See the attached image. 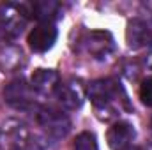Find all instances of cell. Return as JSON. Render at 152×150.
Listing matches in <instances>:
<instances>
[{"instance_id": "1", "label": "cell", "mask_w": 152, "mask_h": 150, "mask_svg": "<svg viewBox=\"0 0 152 150\" xmlns=\"http://www.w3.org/2000/svg\"><path fill=\"white\" fill-rule=\"evenodd\" d=\"M88 95L96 111L104 120H108L110 117H117V110H120V104H124L129 110L126 92L122 90L120 83L112 78L96 79L94 83H90Z\"/></svg>"}, {"instance_id": "2", "label": "cell", "mask_w": 152, "mask_h": 150, "mask_svg": "<svg viewBox=\"0 0 152 150\" xmlns=\"http://www.w3.org/2000/svg\"><path fill=\"white\" fill-rule=\"evenodd\" d=\"M30 131L25 122L9 118L0 125V150H28Z\"/></svg>"}, {"instance_id": "3", "label": "cell", "mask_w": 152, "mask_h": 150, "mask_svg": "<svg viewBox=\"0 0 152 150\" xmlns=\"http://www.w3.org/2000/svg\"><path fill=\"white\" fill-rule=\"evenodd\" d=\"M30 7L27 4H4L0 5V28L9 39L18 37L30 16Z\"/></svg>"}, {"instance_id": "4", "label": "cell", "mask_w": 152, "mask_h": 150, "mask_svg": "<svg viewBox=\"0 0 152 150\" xmlns=\"http://www.w3.org/2000/svg\"><path fill=\"white\" fill-rule=\"evenodd\" d=\"M36 118L50 140H60L67 136V133L71 131L69 117L53 106H41L37 110Z\"/></svg>"}, {"instance_id": "5", "label": "cell", "mask_w": 152, "mask_h": 150, "mask_svg": "<svg viewBox=\"0 0 152 150\" xmlns=\"http://www.w3.org/2000/svg\"><path fill=\"white\" fill-rule=\"evenodd\" d=\"M4 101L14 110L28 111L36 106V92L25 79H12L4 88Z\"/></svg>"}, {"instance_id": "6", "label": "cell", "mask_w": 152, "mask_h": 150, "mask_svg": "<svg viewBox=\"0 0 152 150\" xmlns=\"http://www.w3.org/2000/svg\"><path fill=\"white\" fill-rule=\"evenodd\" d=\"M55 97L66 110L75 111V110H80L85 103V88L80 79L71 78V79L60 81V85L55 90Z\"/></svg>"}, {"instance_id": "7", "label": "cell", "mask_w": 152, "mask_h": 150, "mask_svg": "<svg viewBox=\"0 0 152 150\" xmlns=\"http://www.w3.org/2000/svg\"><path fill=\"white\" fill-rule=\"evenodd\" d=\"M81 46L92 58H97V60L106 58L115 48L112 34L104 32V30H92V32H88L81 41Z\"/></svg>"}, {"instance_id": "8", "label": "cell", "mask_w": 152, "mask_h": 150, "mask_svg": "<svg viewBox=\"0 0 152 150\" xmlns=\"http://www.w3.org/2000/svg\"><path fill=\"white\" fill-rule=\"evenodd\" d=\"M57 36L58 34H57V28L53 23H39L37 27H34L30 30L27 42L34 53H46L55 44Z\"/></svg>"}, {"instance_id": "9", "label": "cell", "mask_w": 152, "mask_h": 150, "mask_svg": "<svg viewBox=\"0 0 152 150\" xmlns=\"http://www.w3.org/2000/svg\"><path fill=\"white\" fill-rule=\"evenodd\" d=\"M134 127L126 120H118L108 129L106 140L112 150H129L134 140Z\"/></svg>"}, {"instance_id": "10", "label": "cell", "mask_w": 152, "mask_h": 150, "mask_svg": "<svg viewBox=\"0 0 152 150\" xmlns=\"http://www.w3.org/2000/svg\"><path fill=\"white\" fill-rule=\"evenodd\" d=\"M126 41L127 46L133 50H140L152 42V28L151 25L140 18H134L127 23L126 28Z\"/></svg>"}, {"instance_id": "11", "label": "cell", "mask_w": 152, "mask_h": 150, "mask_svg": "<svg viewBox=\"0 0 152 150\" xmlns=\"http://www.w3.org/2000/svg\"><path fill=\"white\" fill-rule=\"evenodd\" d=\"M60 85V76L53 69H36L30 76V87L37 94H51Z\"/></svg>"}, {"instance_id": "12", "label": "cell", "mask_w": 152, "mask_h": 150, "mask_svg": "<svg viewBox=\"0 0 152 150\" xmlns=\"http://www.w3.org/2000/svg\"><path fill=\"white\" fill-rule=\"evenodd\" d=\"M30 12L41 23H53V20L60 16V4L53 0H41L30 7Z\"/></svg>"}, {"instance_id": "13", "label": "cell", "mask_w": 152, "mask_h": 150, "mask_svg": "<svg viewBox=\"0 0 152 150\" xmlns=\"http://www.w3.org/2000/svg\"><path fill=\"white\" fill-rule=\"evenodd\" d=\"M71 150H99L97 149V140L92 133L85 131V133H80L73 141V147Z\"/></svg>"}, {"instance_id": "14", "label": "cell", "mask_w": 152, "mask_h": 150, "mask_svg": "<svg viewBox=\"0 0 152 150\" xmlns=\"http://www.w3.org/2000/svg\"><path fill=\"white\" fill-rule=\"evenodd\" d=\"M140 99L145 106H152V76L145 78L140 85Z\"/></svg>"}, {"instance_id": "15", "label": "cell", "mask_w": 152, "mask_h": 150, "mask_svg": "<svg viewBox=\"0 0 152 150\" xmlns=\"http://www.w3.org/2000/svg\"><path fill=\"white\" fill-rule=\"evenodd\" d=\"M147 66L152 69V48H151V53H149V57H147Z\"/></svg>"}, {"instance_id": "16", "label": "cell", "mask_w": 152, "mask_h": 150, "mask_svg": "<svg viewBox=\"0 0 152 150\" xmlns=\"http://www.w3.org/2000/svg\"><path fill=\"white\" fill-rule=\"evenodd\" d=\"M129 150H149V149H145V147H134V149H129Z\"/></svg>"}, {"instance_id": "17", "label": "cell", "mask_w": 152, "mask_h": 150, "mask_svg": "<svg viewBox=\"0 0 152 150\" xmlns=\"http://www.w3.org/2000/svg\"><path fill=\"white\" fill-rule=\"evenodd\" d=\"M0 32H2V28H0Z\"/></svg>"}, {"instance_id": "18", "label": "cell", "mask_w": 152, "mask_h": 150, "mask_svg": "<svg viewBox=\"0 0 152 150\" xmlns=\"http://www.w3.org/2000/svg\"><path fill=\"white\" fill-rule=\"evenodd\" d=\"M151 125H152V124H151Z\"/></svg>"}]
</instances>
